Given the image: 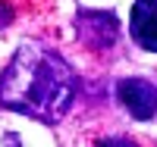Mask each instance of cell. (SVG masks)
Here are the masks:
<instances>
[{
  "label": "cell",
  "mask_w": 157,
  "mask_h": 147,
  "mask_svg": "<svg viewBox=\"0 0 157 147\" xmlns=\"http://www.w3.org/2000/svg\"><path fill=\"white\" fill-rule=\"evenodd\" d=\"M78 22V38L88 47H110L116 41V19L110 13H82Z\"/></svg>",
  "instance_id": "4"
},
{
  "label": "cell",
  "mask_w": 157,
  "mask_h": 147,
  "mask_svg": "<svg viewBox=\"0 0 157 147\" xmlns=\"http://www.w3.org/2000/svg\"><path fill=\"white\" fill-rule=\"evenodd\" d=\"M98 147H135V144H129V141H104Z\"/></svg>",
  "instance_id": "5"
},
{
  "label": "cell",
  "mask_w": 157,
  "mask_h": 147,
  "mask_svg": "<svg viewBox=\"0 0 157 147\" xmlns=\"http://www.w3.org/2000/svg\"><path fill=\"white\" fill-rule=\"evenodd\" d=\"M75 97V72L44 44H22L0 78V103L41 122L66 116Z\"/></svg>",
  "instance_id": "1"
},
{
  "label": "cell",
  "mask_w": 157,
  "mask_h": 147,
  "mask_svg": "<svg viewBox=\"0 0 157 147\" xmlns=\"http://www.w3.org/2000/svg\"><path fill=\"white\" fill-rule=\"evenodd\" d=\"M129 25L135 44L148 53H157V0H135Z\"/></svg>",
  "instance_id": "3"
},
{
  "label": "cell",
  "mask_w": 157,
  "mask_h": 147,
  "mask_svg": "<svg viewBox=\"0 0 157 147\" xmlns=\"http://www.w3.org/2000/svg\"><path fill=\"white\" fill-rule=\"evenodd\" d=\"M120 100L132 119H151L157 113V88L145 78H126L120 82Z\"/></svg>",
  "instance_id": "2"
}]
</instances>
